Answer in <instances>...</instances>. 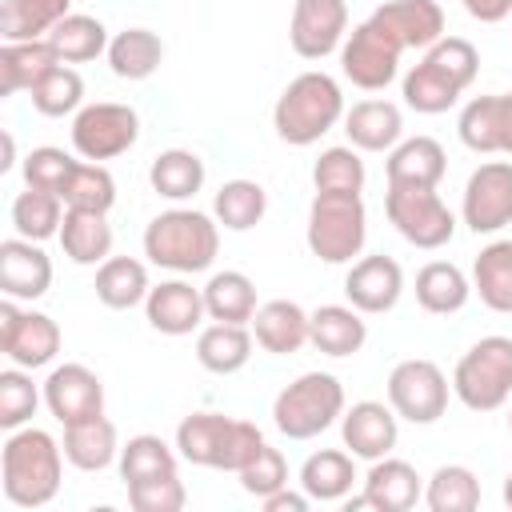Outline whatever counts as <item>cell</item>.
<instances>
[{
  "label": "cell",
  "mask_w": 512,
  "mask_h": 512,
  "mask_svg": "<svg viewBox=\"0 0 512 512\" xmlns=\"http://www.w3.org/2000/svg\"><path fill=\"white\" fill-rule=\"evenodd\" d=\"M384 212L392 220V228L424 252L444 248L456 236V216L452 208L440 200L436 188H408V184H388L384 192Z\"/></svg>",
  "instance_id": "cell-9"
},
{
  "label": "cell",
  "mask_w": 512,
  "mask_h": 512,
  "mask_svg": "<svg viewBox=\"0 0 512 512\" xmlns=\"http://www.w3.org/2000/svg\"><path fill=\"white\" fill-rule=\"evenodd\" d=\"M144 316L160 336H188L208 316L204 288H192L188 280H160L144 300Z\"/></svg>",
  "instance_id": "cell-20"
},
{
  "label": "cell",
  "mask_w": 512,
  "mask_h": 512,
  "mask_svg": "<svg viewBox=\"0 0 512 512\" xmlns=\"http://www.w3.org/2000/svg\"><path fill=\"white\" fill-rule=\"evenodd\" d=\"M368 20H376L404 52L408 48L428 52L444 36V8L436 0H388Z\"/></svg>",
  "instance_id": "cell-21"
},
{
  "label": "cell",
  "mask_w": 512,
  "mask_h": 512,
  "mask_svg": "<svg viewBox=\"0 0 512 512\" xmlns=\"http://www.w3.org/2000/svg\"><path fill=\"white\" fill-rule=\"evenodd\" d=\"M72 12V0H4L0 8V36L16 40H48V32Z\"/></svg>",
  "instance_id": "cell-38"
},
{
  "label": "cell",
  "mask_w": 512,
  "mask_h": 512,
  "mask_svg": "<svg viewBox=\"0 0 512 512\" xmlns=\"http://www.w3.org/2000/svg\"><path fill=\"white\" fill-rule=\"evenodd\" d=\"M252 336L264 352L292 356L312 344V312H304L296 300H268L252 316Z\"/></svg>",
  "instance_id": "cell-23"
},
{
  "label": "cell",
  "mask_w": 512,
  "mask_h": 512,
  "mask_svg": "<svg viewBox=\"0 0 512 512\" xmlns=\"http://www.w3.org/2000/svg\"><path fill=\"white\" fill-rule=\"evenodd\" d=\"M400 416L392 412V404L384 400H356L352 408H344L340 416V436H344V448L356 456V460H380V456H392L396 440H400Z\"/></svg>",
  "instance_id": "cell-19"
},
{
  "label": "cell",
  "mask_w": 512,
  "mask_h": 512,
  "mask_svg": "<svg viewBox=\"0 0 512 512\" xmlns=\"http://www.w3.org/2000/svg\"><path fill=\"white\" fill-rule=\"evenodd\" d=\"M64 444L44 428H12L0 452V488L16 508H44L60 492L64 476Z\"/></svg>",
  "instance_id": "cell-1"
},
{
  "label": "cell",
  "mask_w": 512,
  "mask_h": 512,
  "mask_svg": "<svg viewBox=\"0 0 512 512\" xmlns=\"http://www.w3.org/2000/svg\"><path fill=\"white\" fill-rule=\"evenodd\" d=\"M56 64H64L56 56V48L48 40H16L0 48V92L16 96V92H32V84L40 76H48Z\"/></svg>",
  "instance_id": "cell-30"
},
{
  "label": "cell",
  "mask_w": 512,
  "mask_h": 512,
  "mask_svg": "<svg viewBox=\"0 0 512 512\" xmlns=\"http://www.w3.org/2000/svg\"><path fill=\"white\" fill-rule=\"evenodd\" d=\"M344 136L360 152H392L404 140V112L392 100H360L344 112Z\"/></svg>",
  "instance_id": "cell-24"
},
{
  "label": "cell",
  "mask_w": 512,
  "mask_h": 512,
  "mask_svg": "<svg viewBox=\"0 0 512 512\" xmlns=\"http://www.w3.org/2000/svg\"><path fill=\"white\" fill-rule=\"evenodd\" d=\"M480 72V52L472 40L464 36H440L424 56L420 64L408 68L400 92H404V104L420 116H440L448 112L476 80Z\"/></svg>",
  "instance_id": "cell-2"
},
{
  "label": "cell",
  "mask_w": 512,
  "mask_h": 512,
  "mask_svg": "<svg viewBox=\"0 0 512 512\" xmlns=\"http://www.w3.org/2000/svg\"><path fill=\"white\" fill-rule=\"evenodd\" d=\"M16 164V144H12V136L4 132V160H0V172H8Z\"/></svg>",
  "instance_id": "cell-54"
},
{
  "label": "cell",
  "mask_w": 512,
  "mask_h": 512,
  "mask_svg": "<svg viewBox=\"0 0 512 512\" xmlns=\"http://www.w3.org/2000/svg\"><path fill=\"white\" fill-rule=\"evenodd\" d=\"M176 464H180V452H176L168 440L152 436V432L128 436V444H120V456H116V468H120V480H124V484L176 472Z\"/></svg>",
  "instance_id": "cell-44"
},
{
  "label": "cell",
  "mask_w": 512,
  "mask_h": 512,
  "mask_svg": "<svg viewBox=\"0 0 512 512\" xmlns=\"http://www.w3.org/2000/svg\"><path fill=\"white\" fill-rule=\"evenodd\" d=\"M352 480H356V456L340 448H320L300 464V488L320 504L344 500L352 492Z\"/></svg>",
  "instance_id": "cell-35"
},
{
  "label": "cell",
  "mask_w": 512,
  "mask_h": 512,
  "mask_svg": "<svg viewBox=\"0 0 512 512\" xmlns=\"http://www.w3.org/2000/svg\"><path fill=\"white\" fill-rule=\"evenodd\" d=\"M60 324L44 312H24L12 296H4L0 304V352L16 364V368H44L56 360L60 352Z\"/></svg>",
  "instance_id": "cell-13"
},
{
  "label": "cell",
  "mask_w": 512,
  "mask_h": 512,
  "mask_svg": "<svg viewBox=\"0 0 512 512\" xmlns=\"http://www.w3.org/2000/svg\"><path fill=\"white\" fill-rule=\"evenodd\" d=\"M264 444L268 440L252 420H236L224 412H192L176 424V452L196 468L240 472Z\"/></svg>",
  "instance_id": "cell-5"
},
{
  "label": "cell",
  "mask_w": 512,
  "mask_h": 512,
  "mask_svg": "<svg viewBox=\"0 0 512 512\" xmlns=\"http://www.w3.org/2000/svg\"><path fill=\"white\" fill-rule=\"evenodd\" d=\"M304 240L324 264H352L368 240V208L360 192H316L308 204Z\"/></svg>",
  "instance_id": "cell-6"
},
{
  "label": "cell",
  "mask_w": 512,
  "mask_h": 512,
  "mask_svg": "<svg viewBox=\"0 0 512 512\" xmlns=\"http://www.w3.org/2000/svg\"><path fill=\"white\" fill-rule=\"evenodd\" d=\"M388 404L408 424H436L448 412V376L436 360H400L388 372Z\"/></svg>",
  "instance_id": "cell-11"
},
{
  "label": "cell",
  "mask_w": 512,
  "mask_h": 512,
  "mask_svg": "<svg viewBox=\"0 0 512 512\" xmlns=\"http://www.w3.org/2000/svg\"><path fill=\"white\" fill-rule=\"evenodd\" d=\"M456 132H460V144L480 156H492V152L512 156V92L472 96L460 108Z\"/></svg>",
  "instance_id": "cell-17"
},
{
  "label": "cell",
  "mask_w": 512,
  "mask_h": 512,
  "mask_svg": "<svg viewBox=\"0 0 512 512\" xmlns=\"http://www.w3.org/2000/svg\"><path fill=\"white\" fill-rule=\"evenodd\" d=\"M128 488V504L136 512H180L188 504V492H184V480L176 472H164V476H148V480H132L124 484Z\"/></svg>",
  "instance_id": "cell-50"
},
{
  "label": "cell",
  "mask_w": 512,
  "mask_h": 512,
  "mask_svg": "<svg viewBox=\"0 0 512 512\" xmlns=\"http://www.w3.org/2000/svg\"><path fill=\"white\" fill-rule=\"evenodd\" d=\"M452 392L468 412H496L512 400V336H480L452 368Z\"/></svg>",
  "instance_id": "cell-8"
},
{
  "label": "cell",
  "mask_w": 512,
  "mask_h": 512,
  "mask_svg": "<svg viewBox=\"0 0 512 512\" xmlns=\"http://www.w3.org/2000/svg\"><path fill=\"white\" fill-rule=\"evenodd\" d=\"M400 56L404 48L376 20H364L340 44V72L364 92H384L400 72Z\"/></svg>",
  "instance_id": "cell-12"
},
{
  "label": "cell",
  "mask_w": 512,
  "mask_h": 512,
  "mask_svg": "<svg viewBox=\"0 0 512 512\" xmlns=\"http://www.w3.org/2000/svg\"><path fill=\"white\" fill-rule=\"evenodd\" d=\"M204 308H208V320H220V324H252L256 316V284L236 272V268H224V272H212L208 284H204Z\"/></svg>",
  "instance_id": "cell-36"
},
{
  "label": "cell",
  "mask_w": 512,
  "mask_h": 512,
  "mask_svg": "<svg viewBox=\"0 0 512 512\" xmlns=\"http://www.w3.org/2000/svg\"><path fill=\"white\" fill-rule=\"evenodd\" d=\"M264 212H268V192H264V184H256V180H228V184H220V192L212 196V216H216V224L228 228V232H248V228H256V224L264 220Z\"/></svg>",
  "instance_id": "cell-41"
},
{
  "label": "cell",
  "mask_w": 512,
  "mask_h": 512,
  "mask_svg": "<svg viewBox=\"0 0 512 512\" xmlns=\"http://www.w3.org/2000/svg\"><path fill=\"white\" fill-rule=\"evenodd\" d=\"M64 456L72 468L80 472H104L116 456H120V440H116V424L100 412L76 424H64Z\"/></svg>",
  "instance_id": "cell-27"
},
{
  "label": "cell",
  "mask_w": 512,
  "mask_h": 512,
  "mask_svg": "<svg viewBox=\"0 0 512 512\" xmlns=\"http://www.w3.org/2000/svg\"><path fill=\"white\" fill-rule=\"evenodd\" d=\"M240 488L248 492V496H256V500H264V496H272L276 488H284L288 484V460H284V452L280 448H272V444H264L240 472Z\"/></svg>",
  "instance_id": "cell-51"
},
{
  "label": "cell",
  "mask_w": 512,
  "mask_h": 512,
  "mask_svg": "<svg viewBox=\"0 0 512 512\" xmlns=\"http://www.w3.org/2000/svg\"><path fill=\"white\" fill-rule=\"evenodd\" d=\"M28 96H32V108H36L40 116H52V120L76 116V112L84 108V80H80L76 68L56 64L48 76H40V80L32 84Z\"/></svg>",
  "instance_id": "cell-45"
},
{
  "label": "cell",
  "mask_w": 512,
  "mask_h": 512,
  "mask_svg": "<svg viewBox=\"0 0 512 512\" xmlns=\"http://www.w3.org/2000/svg\"><path fill=\"white\" fill-rule=\"evenodd\" d=\"M204 160L196 156V152H188V148H168V152H160L156 160H152V168H148V184H152V192L156 196H164V200H192L200 188H204Z\"/></svg>",
  "instance_id": "cell-39"
},
{
  "label": "cell",
  "mask_w": 512,
  "mask_h": 512,
  "mask_svg": "<svg viewBox=\"0 0 512 512\" xmlns=\"http://www.w3.org/2000/svg\"><path fill=\"white\" fill-rule=\"evenodd\" d=\"M508 432H512V408H508Z\"/></svg>",
  "instance_id": "cell-56"
},
{
  "label": "cell",
  "mask_w": 512,
  "mask_h": 512,
  "mask_svg": "<svg viewBox=\"0 0 512 512\" xmlns=\"http://www.w3.org/2000/svg\"><path fill=\"white\" fill-rule=\"evenodd\" d=\"M344 296L364 316L392 312L404 296V268L384 252L380 256H360V260H352V268L344 276Z\"/></svg>",
  "instance_id": "cell-16"
},
{
  "label": "cell",
  "mask_w": 512,
  "mask_h": 512,
  "mask_svg": "<svg viewBox=\"0 0 512 512\" xmlns=\"http://www.w3.org/2000/svg\"><path fill=\"white\" fill-rule=\"evenodd\" d=\"M252 344H256V336L248 332V324H220L216 320V324L200 328L196 360H200V368H208L216 376H232L252 360Z\"/></svg>",
  "instance_id": "cell-32"
},
{
  "label": "cell",
  "mask_w": 512,
  "mask_h": 512,
  "mask_svg": "<svg viewBox=\"0 0 512 512\" xmlns=\"http://www.w3.org/2000/svg\"><path fill=\"white\" fill-rule=\"evenodd\" d=\"M424 504L432 512H476L480 480L468 464H440L424 484Z\"/></svg>",
  "instance_id": "cell-42"
},
{
  "label": "cell",
  "mask_w": 512,
  "mask_h": 512,
  "mask_svg": "<svg viewBox=\"0 0 512 512\" xmlns=\"http://www.w3.org/2000/svg\"><path fill=\"white\" fill-rule=\"evenodd\" d=\"M164 64V40L152 28H124L108 44V68L120 80H148Z\"/></svg>",
  "instance_id": "cell-37"
},
{
  "label": "cell",
  "mask_w": 512,
  "mask_h": 512,
  "mask_svg": "<svg viewBox=\"0 0 512 512\" xmlns=\"http://www.w3.org/2000/svg\"><path fill=\"white\" fill-rule=\"evenodd\" d=\"M260 504H264V512H308L312 496H308L304 488H300V492H292V488L284 484V488H276L272 496H264Z\"/></svg>",
  "instance_id": "cell-53"
},
{
  "label": "cell",
  "mask_w": 512,
  "mask_h": 512,
  "mask_svg": "<svg viewBox=\"0 0 512 512\" xmlns=\"http://www.w3.org/2000/svg\"><path fill=\"white\" fill-rule=\"evenodd\" d=\"M76 164H80V160H72L64 148H52V144L32 148V152L24 156V184H28V188H40V192H52V196H64L68 176H72Z\"/></svg>",
  "instance_id": "cell-49"
},
{
  "label": "cell",
  "mask_w": 512,
  "mask_h": 512,
  "mask_svg": "<svg viewBox=\"0 0 512 512\" xmlns=\"http://www.w3.org/2000/svg\"><path fill=\"white\" fill-rule=\"evenodd\" d=\"M364 500L372 512H408V508H416V500H424L420 472L408 460L380 456V460H372V468L364 476Z\"/></svg>",
  "instance_id": "cell-25"
},
{
  "label": "cell",
  "mask_w": 512,
  "mask_h": 512,
  "mask_svg": "<svg viewBox=\"0 0 512 512\" xmlns=\"http://www.w3.org/2000/svg\"><path fill=\"white\" fill-rule=\"evenodd\" d=\"M460 8L480 24H500L512 16V0H460Z\"/></svg>",
  "instance_id": "cell-52"
},
{
  "label": "cell",
  "mask_w": 512,
  "mask_h": 512,
  "mask_svg": "<svg viewBox=\"0 0 512 512\" xmlns=\"http://www.w3.org/2000/svg\"><path fill=\"white\" fill-rule=\"evenodd\" d=\"M348 36V4L344 0H296L288 20V40L300 60H324L340 52Z\"/></svg>",
  "instance_id": "cell-15"
},
{
  "label": "cell",
  "mask_w": 512,
  "mask_h": 512,
  "mask_svg": "<svg viewBox=\"0 0 512 512\" xmlns=\"http://www.w3.org/2000/svg\"><path fill=\"white\" fill-rule=\"evenodd\" d=\"M460 220L476 236H492L512 224V160H488L468 176Z\"/></svg>",
  "instance_id": "cell-14"
},
{
  "label": "cell",
  "mask_w": 512,
  "mask_h": 512,
  "mask_svg": "<svg viewBox=\"0 0 512 512\" xmlns=\"http://www.w3.org/2000/svg\"><path fill=\"white\" fill-rule=\"evenodd\" d=\"M472 280L452 264V260H428L416 272V304L432 316H452L468 304Z\"/></svg>",
  "instance_id": "cell-34"
},
{
  "label": "cell",
  "mask_w": 512,
  "mask_h": 512,
  "mask_svg": "<svg viewBox=\"0 0 512 512\" xmlns=\"http://www.w3.org/2000/svg\"><path fill=\"white\" fill-rule=\"evenodd\" d=\"M364 160H360V148L352 144H336V148H324L312 164V188L316 192H364Z\"/></svg>",
  "instance_id": "cell-46"
},
{
  "label": "cell",
  "mask_w": 512,
  "mask_h": 512,
  "mask_svg": "<svg viewBox=\"0 0 512 512\" xmlns=\"http://www.w3.org/2000/svg\"><path fill=\"white\" fill-rule=\"evenodd\" d=\"M448 172V156L440 148V140L432 136H408L400 140L388 160H384V176L388 184H408V188H440Z\"/></svg>",
  "instance_id": "cell-26"
},
{
  "label": "cell",
  "mask_w": 512,
  "mask_h": 512,
  "mask_svg": "<svg viewBox=\"0 0 512 512\" xmlns=\"http://www.w3.org/2000/svg\"><path fill=\"white\" fill-rule=\"evenodd\" d=\"M152 292L148 284V268L136 256H108L104 264H96V300L112 312H128L136 304H144Z\"/></svg>",
  "instance_id": "cell-31"
},
{
  "label": "cell",
  "mask_w": 512,
  "mask_h": 512,
  "mask_svg": "<svg viewBox=\"0 0 512 512\" xmlns=\"http://www.w3.org/2000/svg\"><path fill=\"white\" fill-rule=\"evenodd\" d=\"M140 140V116L132 104H120V100H96V104H84L76 116H72V148L76 156L84 160H116L124 156L132 144Z\"/></svg>",
  "instance_id": "cell-10"
},
{
  "label": "cell",
  "mask_w": 512,
  "mask_h": 512,
  "mask_svg": "<svg viewBox=\"0 0 512 512\" xmlns=\"http://www.w3.org/2000/svg\"><path fill=\"white\" fill-rule=\"evenodd\" d=\"M500 496H504V504H508V508H512V472H508V476H504V492H500Z\"/></svg>",
  "instance_id": "cell-55"
},
{
  "label": "cell",
  "mask_w": 512,
  "mask_h": 512,
  "mask_svg": "<svg viewBox=\"0 0 512 512\" xmlns=\"http://www.w3.org/2000/svg\"><path fill=\"white\" fill-rule=\"evenodd\" d=\"M48 44L56 48V56L64 64H88L96 56H108V28L96 20V16H84V12H68L52 32H48Z\"/></svg>",
  "instance_id": "cell-40"
},
{
  "label": "cell",
  "mask_w": 512,
  "mask_h": 512,
  "mask_svg": "<svg viewBox=\"0 0 512 512\" xmlns=\"http://www.w3.org/2000/svg\"><path fill=\"white\" fill-rule=\"evenodd\" d=\"M64 212L68 204L52 192H40V188H24L16 200H12V228L16 236L24 240H48V236H60V224H64Z\"/></svg>",
  "instance_id": "cell-43"
},
{
  "label": "cell",
  "mask_w": 512,
  "mask_h": 512,
  "mask_svg": "<svg viewBox=\"0 0 512 512\" xmlns=\"http://www.w3.org/2000/svg\"><path fill=\"white\" fill-rule=\"evenodd\" d=\"M40 388L32 384L28 368H4L0 372V428H24L40 408Z\"/></svg>",
  "instance_id": "cell-48"
},
{
  "label": "cell",
  "mask_w": 512,
  "mask_h": 512,
  "mask_svg": "<svg viewBox=\"0 0 512 512\" xmlns=\"http://www.w3.org/2000/svg\"><path fill=\"white\" fill-rule=\"evenodd\" d=\"M344 92L328 72H300L288 80V88L280 92L276 108H272V128L284 144L292 148H308L320 136H328L340 120H344Z\"/></svg>",
  "instance_id": "cell-4"
},
{
  "label": "cell",
  "mask_w": 512,
  "mask_h": 512,
  "mask_svg": "<svg viewBox=\"0 0 512 512\" xmlns=\"http://www.w3.org/2000/svg\"><path fill=\"white\" fill-rule=\"evenodd\" d=\"M68 208H80V212H112L116 204V180L104 164L96 160H80L68 176V188L60 196Z\"/></svg>",
  "instance_id": "cell-47"
},
{
  "label": "cell",
  "mask_w": 512,
  "mask_h": 512,
  "mask_svg": "<svg viewBox=\"0 0 512 512\" xmlns=\"http://www.w3.org/2000/svg\"><path fill=\"white\" fill-rule=\"evenodd\" d=\"M472 292L484 308L512 316V240H492L472 260Z\"/></svg>",
  "instance_id": "cell-33"
},
{
  "label": "cell",
  "mask_w": 512,
  "mask_h": 512,
  "mask_svg": "<svg viewBox=\"0 0 512 512\" xmlns=\"http://www.w3.org/2000/svg\"><path fill=\"white\" fill-rule=\"evenodd\" d=\"M44 404L60 424L104 412V384L88 364H56L44 380Z\"/></svg>",
  "instance_id": "cell-18"
},
{
  "label": "cell",
  "mask_w": 512,
  "mask_h": 512,
  "mask_svg": "<svg viewBox=\"0 0 512 512\" xmlns=\"http://www.w3.org/2000/svg\"><path fill=\"white\" fill-rule=\"evenodd\" d=\"M220 252V224L200 208H168L144 228V256L156 268L192 276L208 272Z\"/></svg>",
  "instance_id": "cell-3"
},
{
  "label": "cell",
  "mask_w": 512,
  "mask_h": 512,
  "mask_svg": "<svg viewBox=\"0 0 512 512\" xmlns=\"http://www.w3.org/2000/svg\"><path fill=\"white\" fill-rule=\"evenodd\" d=\"M0 288L12 300H40L52 288V260L36 240L12 236L0 244Z\"/></svg>",
  "instance_id": "cell-22"
},
{
  "label": "cell",
  "mask_w": 512,
  "mask_h": 512,
  "mask_svg": "<svg viewBox=\"0 0 512 512\" xmlns=\"http://www.w3.org/2000/svg\"><path fill=\"white\" fill-rule=\"evenodd\" d=\"M60 248L72 264L88 268V264H104L112 256V224L108 212H80L68 208L64 224H60Z\"/></svg>",
  "instance_id": "cell-29"
},
{
  "label": "cell",
  "mask_w": 512,
  "mask_h": 512,
  "mask_svg": "<svg viewBox=\"0 0 512 512\" xmlns=\"http://www.w3.org/2000/svg\"><path fill=\"white\" fill-rule=\"evenodd\" d=\"M368 340V324H364V312H356L352 304H320L312 312V344L332 356V360H344V356H356Z\"/></svg>",
  "instance_id": "cell-28"
},
{
  "label": "cell",
  "mask_w": 512,
  "mask_h": 512,
  "mask_svg": "<svg viewBox=\"0 0 512 512\" xmlns=\"http://www.w3.org/2000/svg\"><path fill=\"white\" fill-rule=\"evenodd\" d=\"M344 416V384L332 372H300L272 400V424L288 440H312Z\"/></svg>",
  "instance_id": "cell-7"
}]
</instances>
